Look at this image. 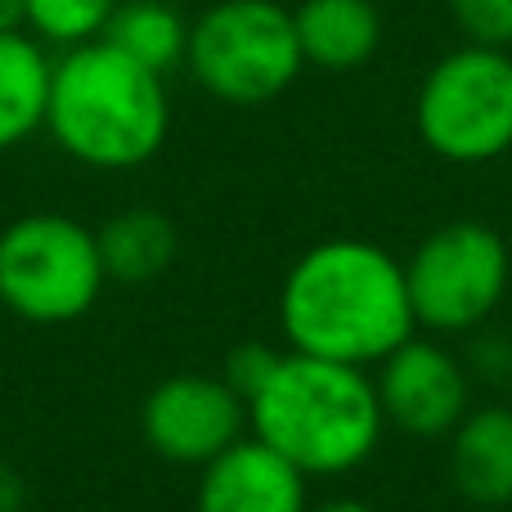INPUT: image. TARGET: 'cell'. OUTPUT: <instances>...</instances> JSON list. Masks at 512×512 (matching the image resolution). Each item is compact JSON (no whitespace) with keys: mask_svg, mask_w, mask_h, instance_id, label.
Instances as JSON below:
<instances>
[{"mask_svg":"<svg viewBox=\"0 0 512 512\" xmlns=\"http://www.w3.org/2000/svg\"><path fill=\"white\" fill-rule=\"evenodd\" d=\"M288 351L378 369L418 333L405 261L369 239H324L288 265L279 288Z\"/></svg>","mask_w":512,"mask_h":512,"instance_id":"6da1fadb","label":"cell"},{"mask_svg":"<svg viewBox=\"0 0 512 512\" xmlns=\"http://www.w3.org/2000/svg\"><path fill=\"white\" fill-rule=\"evenodd\" d=\"M248 432L301 477H346L373 459L387 418L369 369L283 351L248 400Z\"/></svg>","mask_w":512,"mask_h":512,"instance_id":"7a4b0ae2","label":"cell"},{"mask_svg":"<svg viewBox=\"0 0 512 512\" xmlns=\"http://www.w3.org/2000/svg\"><path fill=\"white\" fill-rule=\"evenodd\" d=\"M45 131L90 171H131L162 153L171 131L167 77L140 68L108 41L59 50L50 68Z\"/></svg>","mask_w":512,"mask_h":512,"instance_id":"3957f363","label":"cell"},{"mask_svg":"<svg viewBox=\"0 0 512 512\" xmlns=\"http://www.w3.org/2000/svg\"><path fill=\"white\" fill-rule=\"evenodd\" d=\"M185 68L230 108L274 104L306 72L292 9L279 0H216L189 18Z\"/></svg>","mask_w":512,"mask_h":512,"instance_id":"277c9868","label":"cell"},{"mask_svg":"<svg viewBox=\"0 0 512 512\" xmlns=\"http://www.w3.org/2000/svg\"><path fill=\"white\" fill-rule=\"evenodd\" d=\"M95 230L63 212H27L0 230V306L23 324H77L104 297Z\"/></svg>","mask_w":512,"mask_h":512,"instance_id":"5b68a950","label":"cell"},{"mask_svg":"<svg viewBox=\"0 0 512 512\" xmlns=\"http://www.w3.org/2000/svg\"><path fill=\"white\" fill-rule=\"evenodd\" d=\"M414 131L454 167L512 153V50L468 45L441 54L414 95Z\"/></svg>","mask_w":512,"mask_h":512,"instance_id":"8992f818","label":"cell"},{"mask_svg":"<svg viewBox=\"0 0 512 512\" xmlns=\"http://www.w3.org/2000/svg\"><path fill=\"white\" fill-rule=\"evenodd\" d=\"M512 283V252L486 221H445L405 261L414 324L427 333H472L499 310Z\"/></svg>","mask_w":512,"mask_h":512,"instance_id":"52a82bcc","label":"cell"},{"mask_svg":"<svg viewBox=\"0 0 512 512\" xmlns=\"http://www.w3.org/2000/svg\"><path fill=\"white\" fill-rule=\"evenodd\" d=\"M140 436L176 468H207L248 436V400L221 373H171L144 396Z\"/></svg>","mask_w":512,"mask_h":512,"instance_id":"ba28073f","label":"cell"},{"mask_svg":"<svg viewBox=\"0 0 512 512\" xmlns=\"http://www.w3.org/2000/svg\"><path fill=\"white\" fill-rule=\"evenodd\" d=\"M373 387H378L387 427H400L405 436H418V441L450 436L472 409L468 364L450 346L418 333L378 364Z\"/></svg>","mask_w":512,"mask_h":512,"instance_id":"9c48e42d","label":"cell"},{"mask_svg":"<svg viewBox=\"0 0 512 512\" xmlns=\"http://www.w3.org/2000/svg\"><path fill=\"white\" fill-rule=\"evenodd\" d=\"M306 477L248 432L239 445L198 468L194 512H306Z\"/></svg>","mask_w":512,"mask_h":512,"instance_id":"30bf717a","label":"cell"},{"mask_svg":"<svg viewBox=\"0 0 512 512\" xmlns=\"http://www.w3.org/2000/svg\"><path fill=\"white\" fill-rule=\"evenodd\" d=\"M450 481L468 504H512V405H477L450 432Z\"/></svg>","mask_w":512,"mask_h":512,"instance_id":"8fae6325","label":"cell"},{"mask_svg":"<svg viewBox=\"0 0 512 512\" xmlns=\"http://www.w3.org/2000/svg\"><path fill=\"white\" fill-rule=\"evenodd\" d=\"M292 23L306 68L355 72L382 45V14L373 0H301Z\"/></svg>","mask_w":512,"mask_h":512,"instance_id":"7c38bea8","label":"cell"},{"mask_svg":"<svg viewBox=\"0 0 512 512\" xmlns=\"http://www.w3.org/2000/svg\"><path fill=\"white\" fill-rule=\"evenodd\" d=\"M104 274L113 283H153L176 265L180 230L158 207H122L95 230Z\"/></svg>","mask_w":512,"mask_h":512,"instance_id":"4fadbf2b","label":"cell"},{"mask_svg":"<svg viewBox=\"0 0 512 512\" xmlns=\"http://www.w3.org/2000/svg\"><path fill=\"white\" fill-rule=\"evenodd\" d=\"M54 59L32 32H0V153L45 131Z\"/></svg>","mask_w":512,"mask_h":512,"instance_id":"5bb4252c","label":"cell"},{"mask_svg":"<svg viewBox=\"0 0 512 512\" xmlns=\"http://www.w3.org/2000/svg\"><path fill=\"white\" fill-rule=\"evenodd\" d=\"M99 41L122 50L126 59H135L140 68L167 77V72L185 68L189 18L180 14L171 0H117V9Z\"/></svg>","mask_w":512,"mask_h":512,"instance_id":"9a60e30c","label":"cell"},{"mask_svg":"<svg viewBox=\"0 0 512 512\" xmlns=\"http://www.w3.org/2000/svg\"><path fill=\"white\" fill-rule=\"evenodd\" d=\"M117 0H27L23 32H32L41 45L72 50V45L99 41L113 18Z\"/></svg>","mask_w":512,"mask_h":512,"instance_id":"2e32d148","label":"cell"},{"mask_svg":"<svg viewBox=\"0 0 512 512\" xmlns=\"http://www.w3.org/2000/svg\"><path fill=\"white\" fill-rule=\"evenodd\" d=\"M450 18L468 45L512 50V0H450Z\"/></svg>","mask_w":512,"mask_h":512,"instance_id":"e0dca14e","label":"cell"},{"mask_svg":"<svg viewBox=\"0 0 512 512\" xmlns=\"http://www.w3.org/2000/svg\"><path fill=\"white\" fill-rule=\"evenodd\" d=\"M279 355L283 351H270V346H261V342H243V346H234V351L225 355V373H221V378L230 382L243 400H252L256 391H261V382L274 373Z\"/></svg>","mask_w":512,"mask_h":512,"instance_id":"ac0fdd59","label":"cell"},{"mask_svg":"<svg viewBox=\"0 0 512 512\" xmlns=\"http://www.w3.org/2000/svg\"><path fill=\"white\" fill-rule=\"evenodd\" d=\"M23 508V481L14 477V468L0 463V512H18Z\"/></svg>","mask_w":512,"mask_h":512,"instance_id":"d6986e66","label":"cell"},{"mask_svg":"<svg viewBox=\"0 0 512 512\" xmlns=\"http://www.w3.org/2000/svg\"><path fill=\"white\" fill-rule=\"evenodd\" d=\"M27 0H0V32H23Z\"/></svg>","mask_w":512,"mask_h":512,"instance_id":"ffe728a7","label":"cell"},{"mask_svg":"<svg viewBox=\"0 0 512 512\" xmlns=\"http://www.w3.org/2000/svg\"><path fill=\"white\" fill-rule=\"evenodd\" d=\"M306 512H373V504L351 499V495H337V499H324V504H310Z\"/></svg>","mask_w":512,"mask_h":512,"instance_id":"44dd1931","label":"cell"},{"mask_svg":"<svg viewBox=\"0 0 512 512\" xmlns=\"http://www.w3.org/2000/svg\"><path fill=\"white\" fill-rule=\"evenodd\" d=\"M508 405H512V387H508Z\"/></svg>","mask_w":512,"mask_h":512,"instance_id":"7402d4cb","label":"cell"}]
</instances>
